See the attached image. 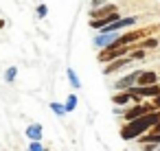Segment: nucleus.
<instances>
[{
  "mask_svg": "<svg viewBox=\"0 0 160 151\" xmlns=\"http://www.w3.org/2000/svg\"><path fill=\"white\" fill-rule=\"evenodd\" d=\"M160 120V112H149L140 118H134V120H127V125L121 129V138L123 140H134L142 134H147L156 123Z\"/></svg>",
  "mask_w": 160,
  "mask_h": 151,
  "instance_id": "nucleus-1",
  "label": "nucleus"
},
{
  "mask_svg": "<svg viewBox=\"0 0 160 151\" xmlns=\"http://www.w3.org/2000/svg\"><path fill=\"white\" fill-rule=\"evenodd\" d=\"M129 55V46H108V48H101L99 53V61L101 64H110L118 57H125Z\"/></svg>",
  "mask_w": 160,
  "mask_h": 151,
  "instance_id": "nucleus-2",
  "label": "nucleus"
},
{
  "mask_svg": "<svg viewBox=\"0 0 160 151\" xmlns=\"http://www.w3.org/2000/svg\"><path fill=\"white\" fill-rule=\"evenodd\" d=\"M129 94H132V101H140V99H156L160 94V85H134L129 88Z\"/></svg>",
  "mask_w": 160,
  "mask_h": 151,
  "instance_id": "nucleus-3",
  "label": "nucleus"
},
{
  "mask_svg": "<svg viewBox=\"0 0 160 151\" xmlns=\"http://www.w3.org/2000/svg\"><path fill=\"white\" fill-rule=\"evenodd\" d=\"M149 112H153V105L136 103L134 107L125 110V112H123V116H125V120H134V118H140V116H145V114H149Z\"/></svg>",
  "mask_w": 160,
  "mask_h": 151,
  "instance_id": "nucleus-4",
  "label": "nucleus"
},
{
  "mask_svg": "<svg viewBox=\"0 0 160 151\" xmlns=\"http://www.w3.org/2000/svg\"><path fill=\"white\" fill-rule=\"evenodd\" d=\"M140 72H142V70H134V72H129V75L121 77V79L114 83V88H116V90H129V88H134V85L138 83V77H140Z\"/></svg>",
  "mask_w": 160,
  "mask_h": 151,
  "instance_id": "nucleus-5",
  "label": "nucleus"
},
{
  "mask_svg": "<svg viewBox=\"0 0 160 151\" xmlns=\"http://www.w3.org/2000/svg\"><path fill=\"white\" fill-rule=\"evenodd\" d=\"M116 20H121V13H118V11H114V13H110V16H103V18L90 20V27H92L94 31H101V29H105L108 24H114Z\"/></svg>",
  "mask_w": 160,
  "mask_h": 151,
  "instance_id": "nucleus-6",
  "label": "nucleus"
},
{
  "mask_svg": "<svg viewBox=\"0 0 160 151\" xmlns=\"http://www.w3.org/2000/svg\"><path fill=\"white\" fill-rule=\"evenodd\" d=\"M116 40H118V33H99V35H94L92 44H94L97 48H108V46H112Z\"/></svg>",
  "mask_w": 160,
  "mask_h": 151,
  "instance_id": "nucleus-7",
  "label": "nucleus"
},
{
  "mask_svg": "<svg viewBox=\"0 0 160 151\" xmlns=\"http://www.w3.org/2000/svg\"><path fill=\"white\" fill-rule=\"evenodd\" d=\"M134 59H132V55H125V57H118V59H114V61H110L108 66H105V75H112V72H116V70H121L123 66H127V64H132Z\"/></svg>",
  "mask_w": 160,
  "mask_h": 151,
  "instance_id": "nucleus-8",
  "label": "nucleus"
},
{
  "mask_svg": "<svg viewBox=\"0 0 160 151\" xmlns=\"http://www.w3.org/2000/svg\"><path fill=\"white\" fill-rule=\"evenodd\" d=\"M158 79H160V75H158V72L147 70V72H140V77H138V83H136V85H156V83H158Z\"/></svg>",
  "mask_w": 160,
  "mask_h": 151,
  "instance_id": "nucleus-9",
  "label": "nucleus"
},
{
  "mask_svg": "<svg viewBox=\"0 0 160 151\" xmlns=\"http://www.w3.org/2000/svg\"><path fill=\"white\" fill-rule=\"evenodd\" d=\"M114 11H118L116 5H103V7H97V9L90 11V20H94V18H103V16H110V13H114Z\"/></svg>",
  "mask_w": 160,
  "mask_h": 151,
  "instance_id": "nucleus-10",
  "label": "nucleus"
},
{
  "mask_svg": "<svg viewBox=\"0 0 160 151\" xmlns=\"http://www.w3.org/2000/svg\"><path fill=\"white\" fill-rule=\"evenodd\" d=\"M42 136H44V131H42V125L40 123H31L27 127V138L29 140H42Z\"/></svg>",
  "mask_w": 160,
  "mask_h": 151,
  "instance_id": "nucleus-11",
  "label": "nucleus"
},
{
  "mask_svg": "<svg viewBox=\"0 0 160 151\" xmlns=\"http://www.w3.org/2000/svg\"><path fill=\"white\" fill-rule=\"evenodd\" d=\"M129 101H132L129 90H123L121 94H114V96H112V103H114V105H118V107H121V105H127Z\"/></svg>",
  "mask_w": 160,
  "mask_h": 151,
  "instance_id": "nucleus-12",
  "label": "nucleus"
},
{
  "mask_svg": "<svg viewBox=\"0 0 160 151\" xmlns=\"http://www.w3.org/2000/svg\"><path fill=\"white\" fill-rule=\"evenodd\" d=\"M66 77H68V81H70V85H72L75 90H79V88H81V81H79V77H77V72H75L72 68H68V70H66Z\"/></svg>",
  "mask_w": 160,
  "mask_h": 151,
  "instance_id": "nucleus-13",
  "label": "nucleus"
},
{
  "mask_svg": "<svg viewBox=\"0 0 160 151\" xmlns=\"http://www.w3.org/2000/svg\"><path fill=\"white\" fill-rule=\"evenodd\" d=\"M16 77H18V68H16V66H9V68L5 70V81H7V83H13Z\"/></svg>",
  "mask_w": 160,
  "mask_h": 151,
  "instance_id": "nucleus-14",
  "label": "nucleus"
},
{
  "mask_svg": "<svg viewBox=\"0 0 160 151\" xmlns=\"http://www.w3.org/2000/svg\"><path fill=\"white\" fill-rule=\"evenodd\" d=\"M156 46H158V40H156V37H145V40L138 44V48H145V51H147V48H156Z\"/></svg>",
  "mask_w": 160,
  "mask_h": 151,
  "instance_id": "nucleus-15",
  "label": "nucleus"
},
{
  "mask_svg": "<svg viewBox=\"0 0 160 151\" xmlns=\"http://www.w3.org/2000/svg\"><path fill=\"white\" fill-rule=\"evenodd\" d=\"M77 103H79V101H77V94H68V99H66V103H64V105H66V110H68V112H75Z\"/></svg>",
  "mask_w": 160,
  "mask_h": 151,
  "instance_id": "nucleus-16",
  "label": "nucleus"
},
{
  "mask_svg": "<svg viewBox=\"0 0 160 151\" xmlns=\"http://www.w3.org/2000/svg\"><path fill=\"white\" fill-rule=\"evenodd\" d=\"M51 110L57 114V116H64V114H68V110H66V105H62V103H51Z\"/></svg>",
  "mask_w": 160,
  "mask_h": 151,
  "instance_id": "nucleus-17",
  "label": "nucleus"
},
{
  "mask_svg": "<svg viewBox=\"0 0 160 151\" xmlns=\"http://www.w3.org/2000/svg\"><path fill=\"white\" fill-rule=\"evenodd\" d=\"M44 149H46V147L42 144V140H31V142H29V149H27V151H44Z\"/></svg>",
  "mask_w": 160,
  "mask_h": 151,
  "instance_id": "nucleus-18",
  "label": "nucleus"
},
{
  "mask_svg": "<svg viewBox=\"0 0 160 151\" xmlns=\"http://www.w3.org/2000/svg\"><path fill=\"white\" fill-rule=\"evenodd\" d=\"M48 16V7L46 5H38V18L42 20V18H46Z\"/></svg>",
  "mask_w": 160,
  "mask_h": 151,
  "instance_id": "nucleus-19",
  "label": "nucleus"
},
{
  "mask_svg": "<svg viewBox=\"0 0 160 151\" xmlns=\"http://www.w3.org/2000/svg\"><path fill=\"white\" fill-rule=\"evenodd\" d=\"M142 151H156V142H142Z\"/></svg>",
  "mask_w": 160,
  "mask_h": 151,
  "instance_id": "nucleus-20",
  "label": "nucleus"
},
{
  "mask_svg": "<svg viewBox=\"0 0 160 151\" xmlns=\"http://www.w3.org/2000/svg\"><path fill=\"white\" fill-rule=\"evenodd\" d=\"M105 2H108V0H92V9H97V7H101Z\"/></svg>",
  "mask_w": 160,
  "mask_h": 151,
  "instance_id": "nucleus-21",
  "label": "nucleus"
},
{
  "mask_svg": "<svg viewBox=\"0 0 160 151\" xmlns=\"http://www.w3.org/2000/svg\"><path fill=\"white\" fill-rule=\"evenodd\" d=\"M151 131H153V134H160V120H158V123L151 127Z\"/></svg>",
  "mask_w": 160,
  "mask_h": 151,
  "instance_id": "nucleus-22",
  "label": "nucleus"
},
{
  "mask_svg": "<svg viewBox=\"0 0 160 151\" xmlns=\"http://www.w3.org/2000/svg\"><path fill=\"white\" fill-rule=\"evenodd\" d=\"M153 107H156V110H160V94L153 99Z\"/></svg>",
  "mask_w": 160,
  "mask_h": 151,
  "instance_id": "nucleus-23",
  "label": "nucleus"
},
{
  "mask_svg": "<svg viewBox=\"0 0 160 151\" xmlns=\"http://www.w3.org/2000/svg\"><path fill=\"white\" fill-rule=\"evenodd\" d=\"M0 29H5V20H0Z\"/></svg>",
  "mask_w": 160,
  "mask_h": 151,
  "instance_id": "nucleus-24",
  "label": "nucleus"
},
{
  "mask_svg": "<svg viewBox=\"0 0 160 151\" xmlns=\"http://www.w3.org/2000/svg\"><path fill=\"white\" fill-rule=\"evenodd\" d=\"M156 151H160V147H158V149H156Z\"/></svg>",
  "mask_w": 160,
  "mask_h": 151,
  "instance_id": "nucleus-25",
  "label": "nucleus"
},
{
  "mask_svg": "<svg viewBox=\"0 0 160 151\" xmlns=\"http://www.w3.org/2000/svg\"><path fill=\"white\" fill-rule=\"evenodd\" d=\"M44 151H48V149H44Z\"/></svg>",
  "mask_w": 160,
  "mask_h": 151,
  "instance_id": "nucleus-26",
  "label": "nucleus"
}]
</instances>
